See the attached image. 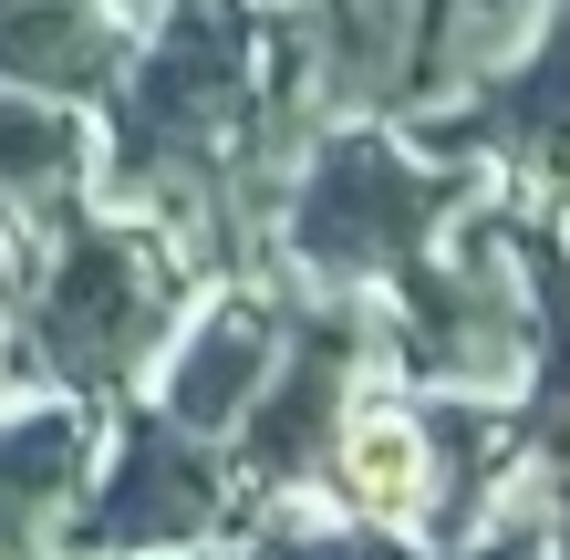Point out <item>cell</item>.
I'll use <instances>...</instances> for the list:
<instances>
[{"label":"cell","instance_id":"ba28073f","mask_svg":"<svg viewBox=\"0 0 570 560\" xmlns=\"http://www.w3.org/2000/svg\"><path fill=\"white\" fill-rule=\"evenodd\" d=\"M259 374H271V312L259 302H218L177 343V364H166V415L197 425V436H218V425L259 394Z\"/></svg>","mask_w":570,"mask_h":560},{"label":"cell","instance_id":"52a82bcc","mask_svg":"<svg viewBox=\"0 0 570 560\" xmlns=\"http://www.w3.org/2000/svg\"><path fill=\"white\" fill-rule=\"evenodd\" d=\"M125 73V42L94 0H0V83L94 94Z\"/></svg>","mask_w":570,"mask_h":560},{"label":"cell","instance_id":"30bf717a","mask_svg":"<svg viewBox=\"0 0 570 560\" xmlns=\"http://www.w3.org/2000/svg\"><path fill=\"white\" fill-rule=\"evenodd\" d=\"M466 136H488V146H519V156H540L550 177H570V0H560V21H550V42L540 62L498 94V105L466 115Z\"/></svg>","mask_w":570,"mask_h":560},{"label":"cell","instance_id":"8992f818","mask_svg":"<svg viewBox=\"0 0 570 560\" xmlns=\"http://www.w3.org/2000/svg\"><path fill=\"white\" fill-rule=\"evenodd\" d=\"M343 374H353V322L332 312L322 333H301V353L281 374H259V394L239 405V478L281 488L332 446V415H343Z\"/></svg>","mask_w":570,"mask_h":560},{"label":"cell","instance_id":"5b68a950","mask_svg":"<svg viewBox=\"0 0 570 560\" xmlns=\"http://www.w3.org/2000/svg\"><path fill=\"white\" fill-rule=\"evenodd\" d=\"M415 271V259H405ZM405 343H415V364L425 374H509L519 364V343H529V322H519V291L498 281V259H488V239H466V259L456 271H415L405 281Z\"/></svg>","mask_w":570,"mask_h":560},{"label":"cell","instance_id":"3957f363","mask_svg":"<svg viewBox=\"0 0 570 560\" xmlns=\"http://www.w3.org/2000/svg\"><path fill=\"white\" fill-rule=\"evenodd\" d=\"M446 177L405 167L384 136H332L312 156V177L291 197V249L312 259V271L353 281V271H405V259L435 239V218H446Z\"/></svg>","mask_w":570,"mask_h":560},{"label":"cell","instance_id":"9c48e42d","mask_svg":"<svg viewBox=\"0 0 570 560\" xmlns=\"http://www.w3.org/2000/svg\"><path fill=\"white\" fill-rule=\"evenodd\" d=\"M83 125L62 94L42 83H11L0 94V208L21 218H73V187H83Z\"/></svg>","mask_w":570,"mask_h":560},{"label":"cell","instance_id":"7a4b0ae2","mask_svg":"<svg viewBox=\"0 0 570 560\" xmlns=\"http://www.w3.org/2000/svg\"><path fill=\"white\" fill-rule=\"evenodd\" d=\"M166 333H177V271L136 228H73V249L31 291V353L73 384H125Z\"/></svg>","mask_w":570,"mask_h":560},{"label":"cell","instance_id":"277c9868","mask_svg":"<svg viewBox=\"0 0 570 560\" xmlns=\"http://www.w3.org/2000/svg\"><path fill=\"white\" fill-rule=\"evenodd\" d=\"M218 509H228V478H218V456L197 446V425L146 415L136 436H125L94 519L73 530V550H177V540L208 530Z\"/></svg>","mask_w":570,"mask_h":560},{"label":"cell","instance_id":"4fadbf2b","mask_svg":"<svg viewBox=\"0 0 570 560\" xmlns=\"http://www.w3.org/2000/svg\"><path fill=\"white\" fill-rule=\"evenodd\" d=\"M239 560H415V550H394V540H363V530H271L259 550ZM498 560H529V540H509Z\"/></svg>","mask_w":570,"mask_h":560},{"label":"cell","instance_id":"6da1fadb","mask_svg":"<svg viewBox=\"0 0 570 560\" xmlns=\"http://www.w3.org/2000/svg\"><path fill=\"white\" fill-rule=\"evenodd\" d=\"M259 21L239 0H166V31L146 73H125V146L115 177L156 187L177 208L208 218L239 187V146L259 125Z\"/></svg>","mask_w":570,"mask_h":560},{"label":"cell","instance_id":"7c38bea8","mask_svg":"<svg viewBox=\"0 0 570 560\" xmlns=\"http://www.w3.org/2000/svg\"><path fill=\"white\" fill-rule=\"evenodd\" d=\"M343 488L374 519H415L435 499V436L415 415H363L353 436H343Z\"/></svg>","mask_w":570,"mask_h":560},{"label":"cell","instance_id":"8fae6325","mask_svg":"<svg viewBox=\"0 0 570 560\" xmlns=\"http://www.w3.org/2000/svg\"><path fill=\"white\" fill-rule=\"evenodd\" d=\"M73 478H83V425L73 415H31L0 436V560L31 550V530L73 499Z\"/></svg>","mask_w":570,"mask_h":560}]
</instances>
